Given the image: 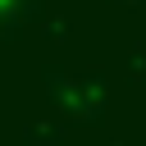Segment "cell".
<instances>
[{"mask_svg":"<svg viewBox=\"0 0 146 146\" xmlns=\"http://www.w3.org/2000/svg\"><path fill=\"white\" fill-rule=\"evenodd\" d=\"M110 5H119V9H137V5H146V0H110Z\"/></svg>","mask_w":146,"mask_h":146,"instance_id":"6","label":"cell"},{"mask_svg":"<svg viewBox=\"0 0 146 146\" xmlns=\"http://www.w3.org/2000/svg\"><path fill=\"white\" fill-rule=\"evenodd\" d=\"M23 137H27L32 146H59V141H64V123H59V119H32V123L23 128Z\"/></svg>","mask_w":146,"mask_h":146,"instance_id":"3","label":"cell"},{"mask_svg":"<svg viewBox=\"0 0 146 146\" xmlns=\"http://www.w3.org/2000/svg\"><path fill=\"white\" fill-rule=\"evenodd\" d=\"M36 14H41V0H0V41H18Z\"/></svg>","mask_w":146,"mask_h":146,"instance_id":"2","label":"cell"},{"mask_svg":"<svg viewBox=\"0 0 146 146\" xmlns=\"http://www.w3.org/2000/svg\"><path fill=\"white\" fill-rule=\"evenodd\" d=\"M41 82H46V100H59V91H64V82H68V68L50 64V68H41Z\"/></svg>","mask_w":146,"mask_h":146,"instance_id":"4","label":"cell"},{"mask_svg":"<svg viewBox=\"0 0 146 146\" xmlns=\"http://www.w3.org/2000/svg\"><path fill=\"white\" fill-rule=\"evenodd\" d=\"M36 23H41L46 41H64V36H68V18H64V14H50V18H41V14H36Z\"/></svg>","mask_w":146,"mask_h":146,"instance_id":"5","label":"cell"},{"mask_svg":"<svg viewBox=\"0 0 146 146\" xmlns=\"http://www.w3.org/2000/svg\"><path fill=\"white\" fill-rule=\"evenodd\" d=\"M110 146H128V141H110Z\"/></svg>","mask_w":146,"mask_h":146,"instance_id":"7","label":"cell"},{"mask_svg":"<svg viewBox=\"0 0 146 146\" xmlns=\"http://www.w3.org/2000/svg\"><path fill=\"white\" fill-rule=\"evenodd\" d=\"M59 110H64V119H73V123H100L105 119V73L100 68H87V73H68V82H64V91H59V100H55Z\"/></svg>","mask_w":146,"mask_h":146,"instance_id":"1","label":"cell"}]
</instances>
